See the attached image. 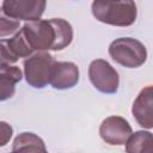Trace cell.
<instances>
[{
  "label": "cell",
  "mask_w": 153,
  "mask_h": 153,
  "mask_svg": "<svg viewBox=\"0 0 153 153\" xmlns=\"http://www.w3.org/2000/svg\"><path fill=\"white\" fill-rule=\"evenodd\" d=\"M23 73L19 67L12 65H0V102L14 96L16 85L22 80Z\"/></svg>",
  "instance_id": "cell-10"
},
{
  "label": "cell",
  "mask_w": 153,
  "mask_h": 153,
  "mask_svg": "<svg viewBox=\"0 0 153 153\" xmlns=\"http://www.w3.org/2000/svg\"><path fill=\"white\" fill-rule=\"evenodd\" d=\"M11 153H48L44 141L36 134L24 131L13 140Z\"/></svg>",
  "instance_id": "cell-11"
},
{
  "label": "cell",
  "mask_w": 153,
  "mask_h": 153,
  "mask_svg": "<svg viewBox=\"0 0 153 153\" xmlns=\"http://www.w3.org/2000/svg\"><path fill=\"white\" fill-rule=\"evenodd\" d=\"M131 133L133 129L129 122L122 116H109L99 127V135L102 140L111 146L124 145Z\"/></svg>",
  "instance_id": "cell-7"
},
{
  "label": "cell",
  "mask_w": 153,
  "mask_h": 153,
  "mask_svg": "<svg viewBox=\"0 0 153 153\" xmlns=\"http://www.w3.org/2000/svg\"><path fill=\"white\" fill-rule=\"evenodd\" d=\"M18 59L14 56L6 39H0V65H11L17 62Z\"/></svg>",
  "instance_id": "cell-14"
},
{
  "label": "cell",
  "mask_w": 153,
  "mask_h": 153,
  "mask_svg": "<svg viewBox=\"0 0 153 153\" xmlns=\"http://www.w3.org/2000/svg\"><path fill=\"white\" fill-rule=\"evenodd\" d=\"M30 48L36 51H59L73 41V27L62 18L26 22L20 29Z\"/></svg>",
  "instance_id": "cell-1"
},
{
  "label": "cell",
  "mask_w": 153,
  "mask_h": 153,
  "mask_svg": "<svg viewBox=\"0 0 153 153\" xmlns=\"http://www.w3.org/2000/svg\"><path fill=\"white\" fill-rule=\"evenodd\" d=\"M111 59L127 68H137L147 60V49L142 42L131 37H120L109 45Z\"/></svg>",
  "instance_id": "cell-3"
},
{
  "label": "cell",
  "mask_w": 153,
  "mask_h": 153,
  "mask_svg": "<svg viewBox=\"0 0 153 153\" xmlns=\"http://www.w3.org/2000/svg\"><path fill=\"white\" fill-rule=\"evenodd\" d=\"M79 68L75 63L69 61H55L51 72L49 84L56 90H68L79 82Z\"/></svg>",
  "instance_id": "cell-8"
},
{
  "label": "cell",
  "mask_w": 153,
  "mask_h": 153,
  "mask_svg": "<svg viewBox=\"0 0 153 153\" xmlns=\"http://www.w3.org/2000/svg\"><path fill=\"white\" fill-rule=\"evenodd\" d=\"M91 11L98 22L112 26H130L137 17L134 1H93Z\"/></svg>",
  "instance_id": "cell-2"
},
{
  "label": "cell",
  "mask_w": 153,
  "mask_h": 153,
  "mask_svg": "<svg viewBox=\"0 0 153 153\" xmlns=\"http://www.w3.org/2000/svg\"><path fill=\"white\" fill-rule=\"evenodd\" d=\"M87 74L91 84L99 92L105 94H114L117 92L120 86V75L106 60H93L88 66Z\"/></svg>",
  "instance_id": "cell-5"
},
{
  "label": "cell",
  "mask_w": 153,
  "mask_h": 153,
  "mask_svg": "<svg viewBox=\"0 0 153 153\" xmlns=\"http://www.w3.org/2000/svg\"><path fill=\"white\" fill-rule=\"evenodd\" d=\"M131 114L142 128L151 129L153 127V88L151 85L140 91L133 103Z\"/></svg>",
  "instance_id": "cell-9"
},
{
  "label": "cell",
  "mask_w": 153,
  "mask_h": 153,
  "mask_svg": "<svg viewBox=\"0 0 153 153\" xmlns=\"http://www.w3.org/2000/svg\"><path fill=\"white\" fill-rule=\"evenodd\" d=\"M55 62L48 51H36L24 60V76L33 88H43L49 84L51 67Z\"/></svg>",
  "instance_id": "cell-4"
},
{
  "label": "cell",
  "mask_w": 153,
  "mask_h": 153,
  "mask_svg": "<svg viewBox=\"0 0 153 153\" xmlns=\"http://www.w3.org/2000/svg\"><path fill=\"white\" fill-rule=\"evenodd\" d=\"M13 134V128L11 124H8L7 122L0 121V147L6 146Z\"/></svg>",
  "instance_id": "cell-15"
},
{
  "label": "cell",
  "mask_w": 153,
  "mask_h": 153,
  "mask_svg": "<svg viewBox=\"0 0 153 153\" xmlns=\"http://www.w3.org/2000/svg\"><path fill=\"white\" fill-rule=\"evenodd\" d=\"M19 29H20V23L6 16L2 8L0 7V37H6L12 33H16Z\"/></svg>",
  "instance_id": "cell-13"
},
{
  "label": "cell",
  "mask_w": 153,
  "mask_h": 153,
  "mask_svg": "<svg viewBox=\"0 0 153 153\" xmlns=\"http://www.w3.org/2000/svg\"><path fill=\"white\" fill-rule=\"evenodd\" d=\"M45 6L47 2L44 0H5L1 8L12 19L33 22L41 19Z\"/></svg>",
  "instance_id": "cell-6"
},
{
  "label": "cell",
  "mask_w": 153,
  "mask_h": 153,
  "mask_svg": "<svg viewBox=\"0 0 153 153\" xmlns=\"http://www.w3.org/2000/svg\"><path fill=\"white\" fill-rule=\"evenodd\" d=\"M127 153H153L152 133L148 130H137L130 134L126 141Z\"/></svg>",
  "instance_id": "cell-12"
}]
</instances>
